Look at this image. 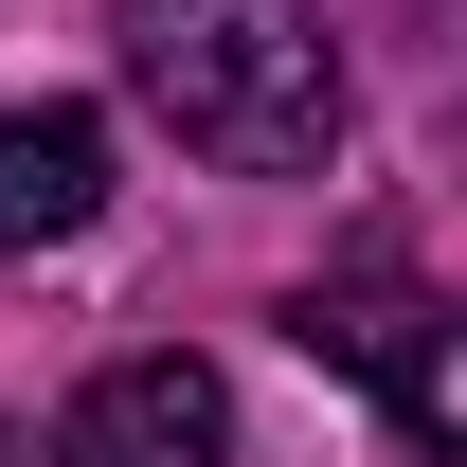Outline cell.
<instances>
[{"mask_svg":"<svg viewBox=\"0 0 467 467\" xmlns=\"http://www.w3.org/2000/svg\"><path fill=\"white\" fill-rule=\"evenodd\" d=\"M126 36V90L234 180H306L342 144V55L306 0H109Z\"/></svg>","mask_w":467,"mask_h":467,"instance_id":"obj_1","label":"cell"},{"mask_svg":"<svg viewBox=\"0 0 467 467\" xmlns=\"http://www.w3.org/2000/svg\"><path fill=\"white\" fill-rule=\"evenodd\" d=\"M306 359L378 378L396 450H450V306H431V288H396V270H342V288H306Z\"/></svg>","mask_w":467,"mask_h":467,"instance_id":"obj_2","label":"cell"},{"mask_svg":"<svg viewBox=\"0 0 467 467\" xmlns=\"http://www.w3.org/2000/svg\"><path fill=\"white\" fill-rule=\"evenodd\" d=\"M216 450H234V413H216L198 359H109L55 413V467H216Z\"/></svg>","mask_w":467,"mask_h":467,"instance_id":"obj_3","label":"cell"},{"mask_svg":"<svg viewBox=\"0 0 467 467\" xmlns=\"http://www.w3.org/2000/svg\"><path fill=\"white\" fill-rule=\"evenodd\" d=\"M109 198V126L90 109H0V252H55Z\"/></svg>","mask_w":467,"mask_h":467,"instance_id":"obj_4","label":"cell"},{"mask_svg":"<svg viewBox=\"0 0 467 467\" xmlns=\"http://www.w3.org/2000/svg\"><path fill=\"white\" fill-rule=\"evenodd\" d=\"M0 467H18V431H0Z\"/></svg>","mask_w":467,"mask_h":467,"instance_id":"obj_5","label":"cell"}]
</instances>
